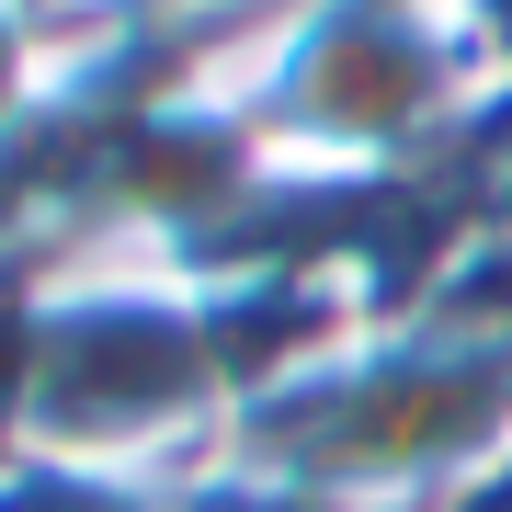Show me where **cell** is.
<instances>
[{
  "label": "cell",
  "mask_w": 512,
  "mask_h": 512,
  "mask_svg": "<svg viewBox=\"0 0 512 512\" xmlns=\"http://www.w3.org/2000/svg\"><path fill=\"white\" fill-rule=\"evenodd\" d=\"M456 12V35L478 46V69H490V92L512 103V0H444Z\"/></svg>",
  "instance_id": "cell-2"
},
{
  "label": "cell",
  "mask_w": 512,
  "mask_h": 512,
  "mask_svg": "<svg viewBox=\"0 0 512 512\" xmlns=\"http://www.w3.org/2000/svg\"><path fill=\"white\" fill-rule=\"evenodd\" d=\"M0 512H183L160 478H114L69 456H0Z\"/></svg>",
  "instance_id": "cell-1"
}]
</instances>
